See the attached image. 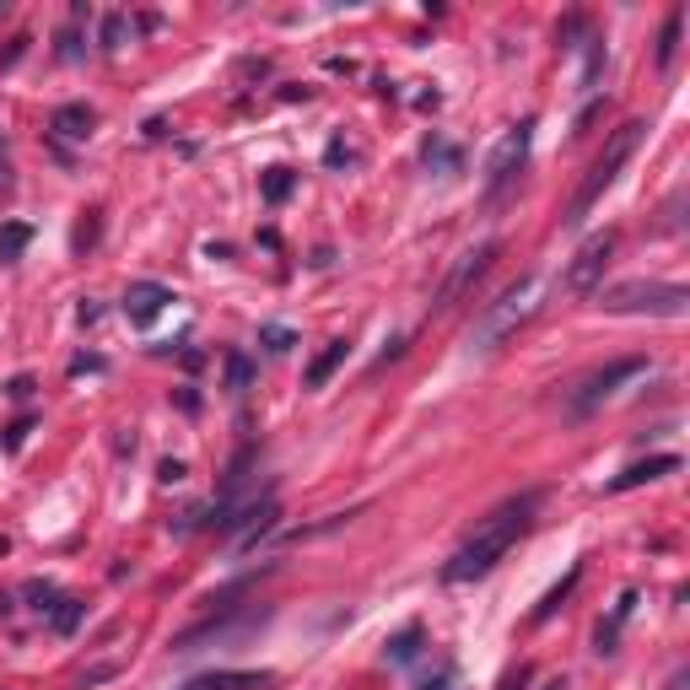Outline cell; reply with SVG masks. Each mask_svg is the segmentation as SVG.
<instances>
[{
	"instance_id": "cell-11",
	"label": "cell",
	"mask_w": 690,
	"mask_h": 690,
	"mask_svg": "<svg viewBox=\"0 0 690 690\" xmlns=\"http://www.w3.org/2000/svg\"><path fill=\"white\" fill-rule=\"evenodd\" d=\"M675 469H680V453H658V459H642V464L620 469V475L610 480V491H637V486H648V480H658V475H675Z\"/></svg>"
},
{
	"instance_id": "cell-21",
	"label": "cell",
	"mask_w": 690,
	"mask_h": 690,
	"mask_svg": "<svg viewBox=\"0 0 690 690\" xmlns=\"http://www.w3.org/2000/svg\"><path fill=\"white\" fill-rule=\"evenodd\" d=\"M260 340H265L271 351H291V329H280V324H265V329H260Z\"/></svg>"
},
{
	"instance_id": "cell-17",
	"label": "cell",
	"mask_w": 690,
	"mask_h": 690,
	"mask_svg": "<svg viewBox=\"0 0 690 690\" xmlns=\"http://www.w3.org/2000/svg\"><path fill=\"white\" fill-rule=\"evenodd\" d=\"M415 648H421V626H405V631L389 642V664H411Z\"/></svg>"
},
{
	"instance_id": "cell-2",
	"label": "cell",
	"mask_w": 690,
	"mask_h": 690,
	"mask_svg": "<svg viewBox=\"0 0 690 690\" xmlns=\"http://www.w3.org/2000/svg\"><path fill=\"white\" fill-rule=\"evenodd\" d=\"M642 130H648L642 120H626V125H620L615 136L604 140L599 162L588 167V178L577 184V195H572V205H566V227H577V222H582V216H588V211L599 205V195H604V189L615 184V173H620V167H626V156L637 151V140H642Z\"/></svg>"
},
{
	"instance_id": "cell-9",
	"label": "cell",
	"mask_w": 690,
	"mask_h": 690,
	"mask_svg": "<svg viewBox=\"0 0 690 690\" xmlns=\"http://www.w3.org/2000/svg\"><path fill=\"white\" fill-rule=\"evenodd\" d=\"M167 302H173V291H167L162 280H136V286L125 291V313H130V324H151Z\"/></svg>"
},
{
	"instance_id": "cell-12",
	"label": "cell",
	"mask_w": 690,
	"mask_h": 690,
	"mask_svg": "<svg viewBox=\"0 0 690 690\" xmlns=\"http://www.w3.org/2000/svg\"><path fill=\"white\" fill-rule=\"evenodd\" d=\"M54 136H65V140H87L92 136V109L87 103H65V109H54Z\"/></svg>"
},
{
	"instance_id": "cell-13",
	"label": "cell",
	"mask_w": 690,
	"mask_h": 690,
	"mask_svg": "<svg viewBox=\"0 0 690 690\" xmlns=\"http://www.w3.org/2000/svg\"><path fill=\"white\" fill-rule=\"evenodd\" d=\"M340 362H346V340H329V346L313 356V367H308V378H302V384H308V389H324V384L335 378V367H340Z\"/></svg>"
},
{
	"instance_id": "cell-15",
	"label": "cell",
	"mask_w": 690,
	"mask_h": 690,
	"mask_svg": "<svg viewBox=\"0 0 690 690\" xmlns=\"http://www.w3.org/2000/svg\"><path fill=\"white\" fill-rule=\"evenodd\" d=\"M49 620H54V631H60V637H71V631L81 626V599H60V604L49 610Z\"/></svg>"
},
{
	"instance_id": "cell-19",
	"label": "cell",
	"mask_w": 690,
	"mask_h": 690,
	"mask_svg": "<svg viewBox=\"0 0 690 690\" xmlns=\"http://www.w3.org/2000/svg\"><path fill=\"white\" fill-rule=\"evenodd\" d=\"M291 184H297V178H291L286 167H271V173H265V200H271V205H280V200L291 195Z\"/></svg>"
},
{
	"instance_id": "cell-8",
	"label": "cell",
	"mask_w": 690,
	"mask_h": 690,
	"mask_svg": "<svg viewBox=\"0 0 690 690\" xmlns=\"http://www.w3.org/2000/svg\"><path fill=\"white\" fill-rule=\"evenodd\" d=\"M491 260H497V243H480V249H469V254H464V260L453 265V276L442 280V291H437V308L459 302V297H464V291H469L475 280H480L486 271H491Z\"/></svg>"
},
{
	"instance_id": "cell-16",
	"label": "cell",
	"mask_w": 690,
	"mask_h": 690,
	"mask_svg": "<svg viewBox=\"0 0 690 690\" xmlns=\"http://www.w3.org/2000/svg\"><path fill=\"white\" fill-rule=\"evenodd\" d=\"M27 238H33V233H27L22 222H11V227L0 233V265H11V260H16L22 249H27Z\"/></svg>"
},
{
	"instance_id": "cell-20",
	"label": "cell",
	"mask_w": 690,
	"mask_h": 690,
	"mask_svg": "<svg viewBox=\"0 0 690 690\" xmlns=\"http://www.w3.org/2000/svg\"><path fill=\"white\" fill-rule=\"evenodd\" d=\"M249 378H254L249 356H227V384H233V389H249Z\"/></svg>"
},
{
	"instance_id": "cell-1",
	"label": "cell",
	"mask_w": 690,
	"mask_h": 690,
	"mask_svg": "<svg viewBox=\"0 0 690 690\" xmlns=\"http://www.w3.org/2000/svg\"><path fill=\"white\" fill-rule=\"evenodd\" d=\"M535 513H540V491H524V497H513V502H502L459 551L448 555V566H442V582H475V577H486L502 555L513 551L529 529H535Z\"/></svg>"
},
{
	"instance_id": "cell-24",
	"label": "cell",
	"mask_w": 690,
	"mask_h": 690,
	"mask_svg": "<svg viewBox=\"0 0 690 690\" xmlns=\"http://www.w3.org/2000/svg\"><path fill=\"white\" fill-rule=\"evenodd\" d=\"M524 680H529V669H518V675H507V680H502V690H524Z\"/></svg>"
},
{
	"instance_id": "cell-3",
	"label": "cell",
	"mask_w": 690,
	"mask_h": 690,
	"mask_svg": "<svg viewBox=\"0 0 690 690\" xmlns=\"http://www.w3.org/2000/svg\"><path fill=\"white\" fill-rule=\"evenodd\" d=\"M540 313V280L524 276L513 280L497 302H486V313H480V324H475V346H497V340H507L518 324H529Z\"/></svg>"
},
{
	"instance_id": "cell-10",
	"label": "cell",
	"mask_w": 690,
	"mask_h": 690,
	"mask_svg": "<svg viewBox=\"0 0 690 690\" xmlns=\"http://www.w3.org/2000/svg\"><path fill=\"white\" fill-rule=\"evenodd\" d=\"M276 680L271 669H216V675H195L184 690H265Z\"/></svg>"
},
{
	"instance_id": "cell-23",
	"label": "cell",
	"mask_w": 690,
	"mask_h": 690,
	"mask_svg": "<svg viewBox=\"0 0 690 690\" xmlns=\"http://www.w3.org/2000/svg\"><path fill=\"white\" fill-rule=\"evenodd\" d=\"M448 680H453V669H448V664H442V669H437V675H426V680H421V690H448Z\"/></svg>"
},
{
	"instance_id": "cell-6",
	"label": "cell",
	"mask_w": 690,
	"mask_h": 690,
	"mask_svg": "<svg viewBox=\"0 0 690 690\" xmlns=\"http://www.w3.org/2000/svg\"><path fill=\"white\" fill-rule=\"evenodd\" d=\"M610 254H615V233H599V238H588V243L577 249V260L566 265V291H593V286L604 280V265H610Z\"/></svg>"
},
{
	"instance_id": "cell-14",
	"label": "cell",
	"mask_w": 690,
	"mask_h": 690,
	"mask_svg": "<svg viewBox=\"0 0 690 690\" xmlns=\"http://www.w3.org/2000/svg\"><path fill=\"white\" fill-rule=\"evenodd\" d=\"M680 33H686V11H669V22H664V33H658V65H664V71H669L675 54H680Z\"/></svg>"
},
{
	"instance_id": "cell-25",
	"label": "cell",
	"mask_w": 690,
	"mask_h": 690,
	"mask_svg": "<svg viewBox=\"0 0 690 690\" xmlns=\"http://www.w3.org/2000/svg\"><path fill=\"white\" fill-rule=\"evenodd\" d=\"M545 690H566V686H561V680H551V686H545Z\"/></svg>"
},
{
	"instance_id": "cell-7",
	"label": "cell",
	"mask_w": 690,
	"mask_h": 690,
	"mask_svg": "<svg viewBox=\"0 0 690 690\" xmlns=\"http://www.w3.org/2000/svg\"><path fill=\"white\" fill-rule=\"evenodd\" d=\"M642 367H648V356H620V362H610V367H599L593 378H582V384H577V400H572V405H577V411H593L599 400H610V394H615V384H626V378H637Z\"/></svg>"
},
{
	"instance_id": "cell-18",
	"label": "cell",
	"mask_w": 690,
	"mask_h": 690,
	"mask_svg": "<svg viewBox=\"0 0 690 690\" xmlns=\"http://www.w3.org/2000/svg\"><path fill=\"white\" fill-rule=\"evenodd\" d=\"M577 577H582V566H572V572H566V582H561V588H551V599H545V604L535 610V620H551L555 610H561V599L572 593V582H577Z\"/></svg>"
},
{
	"instance_id": "cell-5",
	"label": "cell",
	"mask_w": 690,
	"mask_h": 690,
	"mask_svg": "<svg viewBox=\"0 0 690 690\" xmlns=\"http://www.w3.org/2000/svg\"><path fill=\"white\" fill-rule=\"evenodd\" d=\"M529 140H535V125L524 120L518 130H507L502 146L491 151V167H486V195H502L513 178H518V167H524V156H529Z\"/></svg>"
},
{
	"instance_id": "cell-4",
	"label": "cell",
	"mask_w": 690,
	"mask_h": 690,
	"mask_svg": "<svg viewBox=\"0 0 690 690\" xmlns=\"http://www.w3.org/2000/svg\"><path fill=\"white\" fill-rule=\"evenodd\" d=\"M610 313H658V318H680L690 308V291L675 280H620L604 291Z\"/></svg>"
},
{
	"instance_id": "cell-22",
	"label": "cell",
	"mask_w": 690,
	"mask_h": 690,
	"mask_svg": "<svg viewBox=\"0 0 690 690\" xmlns=\"http://www.w3.org/2000/svg\"><path fill=\"white\" fill-rule=\"evenodd\" d=\"M120 38H125V16H109V27H103V43H109V49H120Z\"/></svg>"
}]
</instances>
